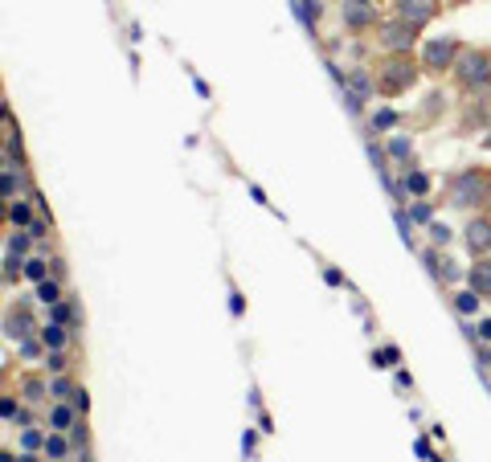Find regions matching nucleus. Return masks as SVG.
Masks as SVG:
<instances>
[{"mask_svg":"<svg viewBox=\"0 0 491 462\" xmlns=\"http://www.w3.org/2000/svg\"><path fill=\"white\" fill-rule=\"evenodd\" d=\"M17 352H21L25 360H45V352H49V348H45L42 335H25V340H17Z\"/></svg>","mask_w":491,"mask_h":462,"instance_id":"nucleus-21","label":"nucleus"},{"mask_svg":"<svg viewBox=\"0 0 491 462\" xmlns=\"http://www.w3.org/2000/svg\"><path fill=\"white\" fill-rule=\"evenodd\" d=\"M37 335L45 340V348H49V352H57V348H70V335H74V331H70L66 324H53V320H49V324H42V331H37Z\"/></svg>","mask_w":491,"mask_h":462,"instance_id":"nucleus-17","label":"nucleus"},{"mask_svg":"<svg viewBox=\"0 0 491 462\" xmlns=\"http://www.w3.org/2000/svg\"><path fill=\"white\" fill-rule=\"evenodd\" d=\"M463 241L471 250V258H488L491 254V213H471L463 225Z\"/></svg>","mask_w":491,"mask_h":462,"instance_id":"nucleus-8","label":"nucleus"},{"mask_svg":"<svg viewBox=\"0 0 491 462\" xmlns=\"http://www.w3.org/2000/svg\"><path fill=\"white\" fill-rule=\"evenodd\" d=\"M426 230H430V241H434L438 250H443V246H447V241H450V230H447V225H443V221H430Z\"/></svg>","mask_w":491,"mask_h":462,"instance_id":"nucleus-32","label":"nucleus"},{"mask_svg":"<svg viewBox=\"0 0 491 462\" xmlns=\"http://www.w3.org/2000/svg\"><path fill=\"white\" fill-rule=\"evenodd\" d=\"M17 397H21L25 405H45V401H53V397H49V372H21V376H17Z\"/></svg>","mask_w":491,"mask_h":462,"instance_id":"nucleus-11","label":"nucleus"},{"mask_svg":"<svg viewBox=\"0 0 491 462\" xmlns=\"http://www.w3.org/2000/svg\"><path fill=\"white\" fill-rule=\"evenodd\" d=\"M454 311H458V315H475V311H479V295H475L471 286L458 290V295H454Z\"/></svg>","mask_w":491,"mask_h":462,"instance_id":"nucleus-26","label":"nucleus"},{"mask_svg":"<svg viewBox=\"0 0 491 462\" xmlns=\"http://www.w3.org/2000/svg\"><path fill=\"white\" fill-rule=\"evenodd\" d=\"M66 434H70V446H74V454L90 450V425H87V417H78V421H74Z\"/></svg>","mask_w":491,"mask_h":462,"instance_id":"nucleus-22","label":"nucleus"},{"mask_svg":"<svg viewBox=\"0 0 491 462\" xmlns=\"http://www.w3.org/2000/svg\"><path fill=\"white\" fill-rule=\"evenodd\" d=\"M49 230H53V221H49V213H37V221L29 225V233H33V241H45V237H49Z\"/></svg>","mask_w":491,"mask_h":462,"instance_id":"nucleus-30","label":"nucleus"},{"mask_svg":"<svg viewBox=\"0 0 491 462\" xmlns=\"http://www.w3.org/2000/svg\"><path fill=\"white\" fill-rule=\"evenodd\" d=\"M45 372H49V376H57V372H70V352H66V348H57V352H45Z\"/></svg>","mask_w":491,"mask_h":462,"instance_id":"nucleus-25","label":"nucleus"},{"mask_svg":"<svg viewBox=\"0 0 491 462\" xmlns=\"http://www.w3.org/2000/svg\"><path fill=\"white\" fill-rule=\"evenodd\" d=\"M74 389H78V385H74V376H70V372L49 376V397H53V401H70V397H74Z\"/></svg>","mask_w":491,"mask_h":462,"instance_id":"nucleus-19","label":"nucleus"},{"mask_svg":"<svg viewBox=\"0 0 491 462\" xmlns=\"http://www.w3.org/2000/svg\"><path fill=\"white\" fill-rule=\"evenodd\" d=\"M74 462H94V454H90V450H82V454H74Z\"/></svg>","mask_w":491,"mask_h":462,"instance_id":"nucleus-39","label":"nucleus"},{"mask_svg":"<svg viewBox=\"0 0 491 462\" xmlns=\"http://www.w3.org/2000/svg\"><path fill=\"white\" fill-rule=\"evenodd\" d=\"M66 299V290H62V282L49 275L45 282H37V303H45V307H53V303H62Z\"/></svg>","mask_w":491,"mask_h":462,"instance_id":"nucleus-20","label":"nucleus"},{"mask_svg":"<svg viewBox=\"0 0 491 462\" xmlns=\"http://www.w3.org/2000/svg\"><path fill=\"white\" fill-rule=\"evenodd\" d=\"M25 278L37 286V282H45L49 278V258L45 254H33V258H25Z\"/></svg>","mask_w":491,"mask_h":462,"instance_id":"nucleus-23","label":"nucleus"},{"mask_svg":"<svg viewBox=\"0 0 491 462\" xmlns=\"http://www.w3.org/2000/svg\"><path fill=\"white\" fill-rule=\"evenodd\" d=\"M385 356H389V369H393V364H402V348H393V344H389V348H385Z\"/></svg>","mask_w":491,"mask_h":462,"instance_id":"nucleus-37","label":"nucleus"},{"mask_svg":"<svg viewBox=\"0 0 491 462\" xmlns=\"http://www.w3.org/2000/svg\"><path fill=\"white\" fill-rule=\"evenodd\" d=\"M467 286H471L479 299H491V254L488 258H475V266L467 270Z\"/></svg>","mask_w":491,"mask_h":462,"instance_id":"nucleus-14","label":"nucleus"},{"mask_svg":"<svg viewBox=\"0 0 491 462\" xmlns=\"http://www.w3.org/2000/svg\"><path fill=\"white\" fill-rule=\"evenodd\" d=\"M78 409L70 405V401H49V409H45V429H57V434H66L74 421H78Z\"/></svg>","mask_w":491,"mask_h":462,"instance_id":"nucleus-13","label":"nucleus"},{"mask_svg":"<svg viewBox=\"0 0 491 462\" xmlns=\"http://www.w3.org/2000/svg\"><path fill=\"white\" fill-rule=\"evenodd\" d=\"M70 405H74L78 414L87 417V414H90V393H87V389H74V397H70Z\"/></svg>","mask_w":491,"mask_h":462,"instance_id":"nucleus-34","label":"nucleus"},{"mask_svg":"<svg viewBox=\"0 0 491 462\" xmlns=\"http://www.w3.org/2000/svg\"><path fill=\"white\" fill-rule=\"evenodd\" d=\"M373 131H393L398 127V111H389V107H381V111H373Z\"/></svg>","mask_w":491,"mask_h":462,"instance_id":"nucleus-27","label":"nucleus"},{"mask_svg":"<svg viewBox=\"0 0 491 462\" xmlns=\"http://www.w3.org/2000/svg\"><path fill=\"white\" fill-rule=\"evenodd\" d=\"M0 462H21V459H12V450H4V454H0Z\"/></svg>","mask_w":491,"mask_h":462,"instance_id":"nucleus-40","label":"nucleus"},{"mask_svg":"<svg viewBox=\"0 0 491 462\" xmlns=\"http://www.w3.org/2000/svg\"><path fill=\"white\" fill-rule=\"evenodd\" d=\"M42 331V324L33 320V307L25 303V299H17L8 311H4V335L8 340H25V335H37Z\"/></svg>","mask_w":491,"mask_h":462,"instance_id":"nucleus-9","label":"nucleus"},{"mask_svg":"<svg viewBox=\"0 0 491 462\" xmlns=\"http://www.w3.org/2000/svg\"><path fill=\"white\" fill-rule=\"evenodd\" d=\"M393 17H402L413 29H426L438 17V0H393Z\"/></svg>","mask_w":491,"mask_h":462,"instance_id":"nucleus-10","label":"nucleus"},{"mask_svg":"<svg viewBox=\"0 0 491 462\" xmlns=\"http://www.w3.org/2000/svg\"><path fill=\"white\" fill-rule=\"evenodd\" d=\"M483 147H488V151H491V127H488V136H483Z\"/></svg>","mask_w":491,"mask_h":462,"instance_id":"nucleus-41","label":"nucleus"},{"mask_svg":"<svg viewBox=\"0 0 491 462\" xmlns=\"http://www.w3.org/2000/svg\"><path fill=\"white\" fill-rule=\"evenodd\" d=\"M323 282H328V286H344V275H340L336 266H328V270H323Z\"/></svg>","mask_w":491,"mask_h":462,"instance_id":"nucleus-36","label":"nucleus"},{"mask_svg":"<svg viewBox=\"0 0 491 462\" xmlns=\"http://www.w3.org/2000/svg\"><path fill=\"white\" fill-rule=\"evenodd\" d=\"M385 151H389V160H393V164H402V168H409V164H413V139H409V136H389Z\"/></svg>","mask_w":491,"mask_h":462,"instance_id":"nucleus-18","label":"nucleus"},{"mask_svg":"<svg viewBox=\"0 0 491 462\" xmlns=\"http://www.w3.org/2000/svg\"><path fill=\"white\" fill-rule=\"evenodd\" d=\"M475 364H479V372L491 380V344H479V348H475Z\"/></svg>","mask_w":491,"mask_h":462,"instance_id":"nucleus-31","label":"nucleus"},{"mask_svg":"<svg viewBox=\"0 0 491 462\" xmlns=\"http://www.w3.org/2000/svg\"><path fill=\"white\" fill-rule=\"evenodd\" d=\"M45 462H66L74 459V446H70V434H57V429H49V438H45Z\"/></svg>","mask_w":491,"mask_h":462,"instance_id":"nucleus-15","label":"nucleus"},{"mask_svg":"<svg viewBox=\"0 0 491 462\" xmlns=\"http://www.w3.org/2000/svg\"><path fill=\"white\" fill-rule=\"evenodd\" d=\"M340 25L352 33L377 29V0H340Z\"/></svg>","mask_w":491,"mask_h":462,"instance_id":"nucleus-7","label":"nucleus"},{"mask_svg":"<svg viewBox=\"0 0 491 462\" xmlns=\"http://www.w3.org/2000/svg\"><path fill=\"white\" fill-rule=\"evenodd\" d=\"M409 221H418V225H430V221H434V209H430L426 196H418V201L409 205Z\"/></svg>","mask_w":491,"mask_h":462,"instance_id":"nucleus-28","label":"nucleus"},{"mask_svg":"<svg viewBox=\"0 0 491 462\" xmlns=\"http://www.w3.org/2000/svg\"><path fill=\"white\" fill-rule=\"evenodd\" d=\"M29 246H33V233H29V230H8V241H4L8 254H21V258H25Z\"/></svg>","mask_w":491,"mask_h":462,"instance_id":"nucleus-24","label":"nucleus"},{"mask_svg":"<svg viewBox=\"0 0 491 462\" xmlns=\"http://www.w3.org/2000/svg\"><path fill=\"white\" fill-rule=\"evenodd\" d=\"M447 205L479 213L483 205H491V172L483 168H458L447 181Z\"/></svg>","mask_w":491,"mask_h":462,"instance_id":"nucleus-1","label":"nucleus"},{"mask_svg":"<svg viewBox=\"0 0 491 462\" xmlns=\"http://www.w3.org/2000/svg\"><path fill=\"white\" fill-rule=\"evenodd\" d=\"M49 275L57 278V282H66V278H70V266H66V258H49Z\"/></svg>","mask_w":491,"mask_h":462,"instance_id":"nucleus-35","label":"nucleus"},{"mask_svg":"<svg viewBox=\"0 0 491 462\" xmlns=\"http://www.w3.org/2000/svg\"><path fill=\"white\" fill-rule=\"evenodd\" d=\"M463 41L458 37H434V41H426L422 49V70L430 74V78H443L454 70V62H458V53H463Z\"/></svg>","mask_w":491,"mask_h":462,"instance_id":"nucleus-4","label":"nucleus"},{"mask_svg":"<svg viewBox=\"0 0 491 462\" xmlns=\"http://www.w3.org/2000/svg\"><path fill=\"white\" fill-rule=\"evenodd\" d=\"M299 17H303V25H315L319 21V4L315 0H299Z\"/></svg>","mask_w":491,"mask_h":462,"instance_id":"nucleus-33","label":"nucleus"},{"mask_svg":"<svg viewBox=\"0 0 491 462\" xmlns=\"http://www.w3.org/2000/svg\"><path fill=\"white\" fill-rule=\"evenodd\" d=\"M479 344H491V320H483V324H479Z\"/></svg>","mask_w":491,"mask_h":462,"instance_id":"nucleus-38","label":"nucleus"},{"mask_svg":"<svg viewBox=\"0 0 491 462\" xmlns=\"http://www.w3.org/2000/svg\"><path fill=\"white\" fill-rule=\"evenodd\" d=\"M402 196H430V176L409 164L402 172Z\"/></svg>","mask_w":491,"mask_h":462,"instance_id":"nucleus-16","label":"nucleus"},{"mask_svg":"<svg viewBox=\"0 0 491 462\" xmlns=\"http://www.w3.org/2000/svg\"><path fill=\"white\" fill-rule=\"evenodd\" d=\"M454 86L463 94H488L491 91V49H463L454 70H450Z\"/></svg>","mask_w":491,"mask_h":462,"instance_id":"nucleus-3","label":"nucleus"},{"mask_svg":"<svg viewBox=\"0 0 491 462\" xmlns=\"http://www.w3.org/2000/svg\"><path fill=\"white\" fill-rule=\"evenodd\" d=\"M0 417H4V425H17L21 405H17V397H12V393H4V397H0Z\"/></svg>","mask_w":491,"mask_h":462,"instance_id":"nucleus-29","label":"nucleus"},{"mask_svg":"<svg viewBox=\"0 0 491 462\" xmlns=\"http://www.w3.org/2000/svg\"><path fill=\"white\" fill-rule=\"evenodd\" d=\"M377 33H381L377 41H381V49H385V53H413V46H418V33H422V29H413V25H405L402 17H393V21H385Z\"/></svg>","mask_w":491,"mask_h":462,"instance_id":"nucleus-6","label":"nucleus"},{"mask_svg":"<svg viewBox=\"0 0 491 462\" xmlns=\"http://www.w3.org/2000/svg\"><path fill=\"white\" fill-rule=\"evenodd\" d=\"M422 62H413L409 53H385V62L377 66V94L381 98H402L418 86L422 78Z\"/></svg>","mask_w":491,"mask_h":462,"instance_id":"nucleus-2","label":"nucleus"},{"mask_svg":"<svg viewBox=\"0 0 491 462\" xmlns=\"http://www.w3.org/2000/svg\"><path fill=\"white\" fill-rule=\"evenodd\" d=\"M344 102H348V111L352 115H364V102H373L377 98V74L373 70H364V66H352V70H344Z\"/></svg>","mask_w":491,"mask_h":462,"instance_id":"nucleus-5","label":"nucleus"},{"mask_svg":"<svg viewBox=\"0 0 491 462\" xmlns=\"http://www.w3.org/2000/svg\"><path fill=\"white\" fill-rule=\"evenodd\" d=\"M4 221H8V230H29V225L37 221V201H33V196L8 201V205H4Z\"/></svg>","mask_w":491,"mask_h":462,"instance_id":"nucleus-12","label":"nucleus"}]
</instances>
